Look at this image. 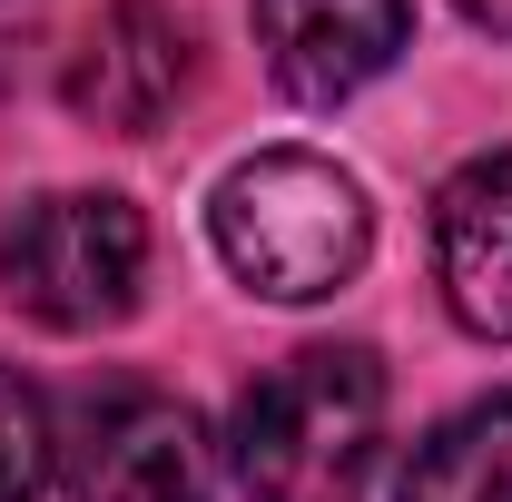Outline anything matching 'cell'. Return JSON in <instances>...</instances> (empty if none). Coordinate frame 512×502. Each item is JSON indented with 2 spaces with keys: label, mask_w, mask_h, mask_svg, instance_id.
Segmentation results:
<instances>
[{
  "label": "cell",
  "mask_w": 512,
  "mask_h": 502,
  "mask_svg": "<svg viewBox=\"0 0 512 502\" xmlns=\"http://www.w3.org/2000/svg\"><path fill=\"white\" fill-rule=\"evenodd\" d=\"M227 453L247 502H355L384 453V365L365 345H296L237 394Z\"/></svg>",
  "instance_id": "cell-1"
},
{
  "label": "cell",
  "mask_w": 512,
  "mask_h": 502,
  "mask_svg": "<svg viewBox=\"0 0 512 502\" xmlns=\"http://www.w3.org/2000/svg\"><path fill=\"white\" fill-rule=\"evenodd\" d=\"M207 227H217L227 276L256 286V296H276V306H316L335 286H355L365 256H375L365 188L335 158H316V148H256V158H237L217 178V197H207Z\"/></svg>",
  "instance_id": "cell-2"
},
{
  "label": "cell",
  "mask_w": 512,
  "mask_h": 502,
  "mask_svg": "<svg viewBox=\"0 0 512 502\" xmlns=\"http://www.w3.org/2000/svg\"><path fill=\"white\" fill-rule=\"evenodd\" d=\"M138 286H148V217L109 188H60L20 207V227L0 237V296L50 335L119 325Z\"/></svg>",
  "instance_id": "cell-3"
},
{
  "label": "cell",
  "mask_w": 512,
  "mask_h": 502,
  "mask_svg": "<svg viewBox=\"0 0 512 502\" xmlns=\"http://www.w3.org/2000/svg\"><path fill=\"white\" fill-rule=\"evenodd\" d=\"M188 20L168 10V0H109L89 30H79V50H69V109L89 128H109V138H148V128L168 119L178 99H188Z\"/></svg>",
  "instance_id": "cell-4"
},
{
  "label": "cell",
  "mask_w": 512,
  "mask_h": 502,
  "mask_svg": "<svg viewBox=\"0 0 512 502\" xmlns=\"http://www.w3.org/2000/svg\"><path fill=\"white\" fill-rule=\"evenodd\" d=\"M79 502H217V453L207 424L168 394H109L89 404V434L69 453Z\"/></svg>",
  "instance_id": "cell-5"
},
{
  "label": "cell",
  "mask_w": 512,
  "mask_h": 502,
  "mask_svg": "<svg viewBox=\"0 0 512 502\" xmlns=\"http://www.w3.org/2000/svg\"><path fill=\"white\" fill-rule=\"evenodd\" d=\"M414 30L404 0H256V50H266V79L296 99V109H335L355 99L365 79L394 69Z\"/></svg>",
  "instance_id": "cell-6"
},
{
  "label": "cell",
  "mask_w": 512,
  "mask_h": 502,
  "mask_svg": "<svg viewBox=\"0 0 512 502\" xmlns=\"http://www.w3.org/2000/svg\"><path fill=\"white\" fill-rule=\"evenodd\" d=\"M434 276H444V306L512 345V148H483L473 168H453L434 197Z\"/></svg>",
  "instance_id": "cell-7"
},
{
  "label": "cell",
  "mask_w": 512,
  "mask_h": 502,
  "mask_svg": "<svg viewBox=\"0 0 512 502\" xmlns=\"http://www.w3.org/2000/svg\"><path fill=\"white\" fill-rule=\"evenodd\" d=\"M394 502H512V394L463 404L404 453Z\"/></svg>",
  "instance_id": "cell-8"
},
{
  "label": "cell",
  "mask_w": 512,
  "mask_h": 502,
  "mask_svg": "<svg viewBox=\"0 0 512 502\" xmlns=\"http://www.w3.org/2000/svg\"><path fill=\"white\" fill-rule=\"evenodd\" d=\"M50 453H60V434H50V404H40V384L0 365V502H40V483H50Z\"/></svg>",
  "instance_id": "cell-9"
},
{
  "label": "cell",
  "mask_w": 512,
  "mask_h": 502,
  "mask_svg": "<svg viewBox=\"0 0 512 502\" xmlns=\"http://www.w3.org/2000/svg\"><path fill=\"white\" fill-rule=\"evenodd\" d=\"M20 40H30V0H0V89L20 79Z\"/></svg>",
  "instance_id": "cell-10"
},
{
  "label": "cell",
  "mask_w": 512,
  "mask_h": 502,
  "mask_svg": "<svg viewBox=\"0 0 512 502\" xmlns=\"http://www.w3.org/2000/svg\"><path fill=\"white\" fill-rule=\"evenodd\" d=\"M473 30H493V40H512V0H453Z\"/></svg>",
  "instance_id": "cell-11"
}]
</instances>
